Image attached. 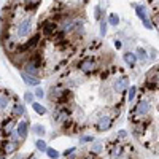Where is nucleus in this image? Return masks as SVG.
I'll return each instance as SVG.
<instances>
[{
    "label": "nucleus",
    "mask_w": 159,
    "mask_h": 159,
    "mask_svg": "<svg viewBox=\"0 0 159 159\" xmlns=\"http://www.w3.org/2000/svg\"><path fill=\"white\" fill-rule=\"evenodd\" d=\"M75 151H76L75 148H70V150H65V153H64V156H65V157H67V156H70V154H73Z\"/></svg>",
    "instance_id": "nucleus-29"
},
{
    "label": "nucleus",
    "mask_w": 159,
    "mask_h": 159,
    "mask_svg": "<svg viewBox=\"0 0 159 159\" xmlns=\"http://www.w3.org/2000/svg\"><path fill=\"white\" fill-rule=\"evenodd\" d=\"M96 67H97V64L92 57H86V59H83L81 62H80V70H81L83 73H92L96 70Z\"/></svg>",
    "instance_id": "nucleus-4"
},
{
    "label": "nucleus",
    "mask_w": 159,
    "mask_h": 159,
    "mask_svg": "<svg viewBox=\"0 0 159 159\" xmlns=\"http://www.w3.org/2000/svg\"><path fill=\"white\" fill-rule=\"evenodd\" d=\"M30 27H32V18H30V16H25V18L19 22V25H18V37H21V38L29 37L30 32H32Z\"/></svg>",
    "instance_id": "nucleus-2"
},
{
    "label": "nucleus",
    "mask_w": 159,
    "mask_h": 159,
    "mask_svg": "<svg viewBox=\"0 0 159 159\" xmlns=\"http://www.w3.org/2000/svg\"><path fill=\"white\" fill-rule=\"evenodd\" d=\"M24 72L27 73V75H30V76H37V78H38V75H40V67H37L34 62L27 61V64L24 65Z\"/></svg>",
    "instance_id": "nucleus-9"
},
{
    "label": "nucleus",
    "mask_w": 159,
    "mask_h": 159,
    "mask_svg": "<svg viewBox=\"0 0 159 159\" xmlns=\"http://www.w3.org/2000/svg\"><path fill=\"white\" fill-rule=\"evenodd\" d=\"M35 147H37V150H40V151H48V147H46V142L45 140H42V139H38L37 142H35Z\"/></svg>",
    "instance_id": "nucleus-17"
},
{
    "label": "nucleus",
    "mask_w": 159,
    "mask_h": 159,
    "mask_svg": "<svg viewBox=\"0 0 159 159\" xmlns=\"http://www.w3.org/2000/svg\"><path fill=\"white\" fill-rule=\"evenodd\" d=\"M24 113H25V108H24L22 103H18V102H16L15 105H13V115H15L16 118H18V116H22Z\"/></svg>",
    "instance_id": "nucleus-15"
},
{
    "label": "nucleus",
    "mask_w": 159,
    "mask_h": 159,
    "mask_svg": "<svg viewBox=\"0 0 159 159\" xmlns=\"http://www.w3.org/2000/svg\"><path fill=\"white\" fill-rule=\"evenodd\" d=\"M34 97H35V94H32V92H25V94H24V100L29 102V103H32V105L35 103V102H34Z\"/></svg>",
    "instance_id": "nucleus-24"
},
{
    "label": "nucleus",
    "mask_w": 159,
    "mask_h": 159,
    "mask_svg": "<svg viewBox=\"0 0 159 159\" xmlns=\"http://www.w3.org/2000/svg\"><path fill=\"white\" fill-rule=\"evenodd\" d=\"M108 22H110L111 25H118V22H119V18H118V15H110V18H108Z\"/></svg>",
    "instance_id": "nucleus-25"
},
{
    "label": "nucleus",
    "mask_w": 159,
    "mask_h": 159,
    "mask_svg": "<svg viewBox=\"0 0 159 159\" xmlns=\"http://www.w3.org/2000/svg\"><path fill=\"white\" fill-rule=\"evenodd\" d=\"M111 124H113V118H111L110 115H103V116H100V118L97 119L96 127H97V130L103 132V130H108V129L111 127Z\"/></svg>",
    "instance_id": "nucleus-3"
},
{
    "label": "nucleus",
    "mask_w": 159,
    "mask_h": 159,
    "mask_svg": "<svg viewBox=\"0 0 159 159\" xmlns=\"http://www.w3.org/2000/svg\"><path fill=\"white\" fill-rule=\"evenodd\" d=\"M18 147H19V143L13 142V140H5V142H2V154L13 153V151H15Z\"/></svg>",
    "instance_id": "nucleus-8"
},
{
    "label": "nucleus",
    "mask_w": 159,
    "mask_h": 159,
    "mask_svg": "<svg viewBox=\"0 0 159 159\" xmlns=\"http://www.w3.org/2000/svg\"><path fill=\"white\" fill-rule=\"evenodd\" d=\"M115 46H116V48L119 49V48H121V46H123V43H121V42H119V40H116V42H115Z\"/></svg>",
    "instance_id": "nucleus-31"
},
{
    "label": "nucleus",
    "mask_w": 159,
    "mask_h": 159,
    "mask_svg": "<svg viewBox=\"0 0 159 159\" xmlns=\"http://www.w3.org/2000/svg\"><path fill=\"white\" fill-rule=\"evenodd\" d=\"M124 62L129 65V67H135V64H137V54H134V52H126V54H124Z\"/></svg>",
    "instance_id": "nucleus-13"
},
{
    "label": "nucleus",
    "mask_w": 159,
    "mask_h": 159,
    "mask_svg": "<svg viewBox=\"0 0 159 159\" xmlns=\"http://www.w3.org/2000/svg\"><path fill=\"white\" fill-rule=\"evenodd\" d=\"M0 107H2V113L10 107V96L7 91H2V99H0Z\"/></svg>",
    "instance_id": "nucleus-14"
},
{
    "label": "nucleus",
    "mask_w": 159,
    "mask_h": 159,
    "mask_svg": "<svg viewBox=\"0 0 159 159\" xmlns=\"http://www.w3.org/2000/svg\"><path fill=\"white\" fill-rule=\"evenodd\" d=\"M105 34H107V22L102 19V21H100V35L103 37Z\"/></svg>",
    "instance_id": "nucleus-26"
},
{
    "label": "nucleus",
    "mask_w": 159,
    "mask_h": 159,
    "mask_svg": "<svg viewBox=\"0 0 159 159\" xmlns=\"http://www.w3.org/2000/svg\"><path fill=\"white\" fill-rule=\"evenodd\" d=\"M137 59H140L142 62H145V61L148 59V56H147V51H145L143 48H139V49H137Z\"/></svg>",
    "instance_id": "nucleus-19"
},
{
    "label": "nucleus",
    "mask_w": 159,
    "mask_h": 159,
    "mask_svg": "<svg viewBox=\"0 0 159 159\" xmlns=\"http://www.w3.org/2000/svg\"><path fill=\"white\" fill-rule=\"evenodd\" d=\"M102 143H92V147H91V151L94 153V154H97V153H100L102 151Z\"/></svg>",
    "instance_id": "nucleus-23"
},
{
    "label": "nucleus",
    "mask_w": 159,
    "mask_h": 159,
    "mask_svg": "<svg viewBox=\"0 0 159 159\" xmlns=\"http://www.w3.org/2000/svg\"><path fill=\"white\" fill-rule=\"evenodd\" d=\"M15 126H16V119H15V118H7V119H3V123H2V134H3V135L11 134V132L15 130Z\"/></svg>",
    "instance_id": "nucleus-6"
},
{
    "label": "nucleus",
    "mask_w": 159,
    "mask_h": 159,
    "mask_svg": "<svg viewBox=\"0 0 159 159\" xmlns=\"http://www.w3.org/2000/svg\"><path fill=\"white\" fill-rule=\"evenodd\" d=\"M127 86H129V81H127V78H126V76L116 78V80H115V83H113V89H115V92H118V94L124 92Z\"/></svg>",
    "instance_id": "nucleus-7"
},
{
    "label": "nucleus",
    "mask_w": 159,
    "mask_h": 159,
    "mask_svg": "<svg viewBox=\"0 0 159 159\" xmlns=\"http://www.w3.org/2000/svg\"><path fill=\"white\" fill-rule=\"evenodd\" d=\"M110 156H111V159H116V157H119V156H123V147H121V145H119V143H113V145H111Z\"/></svg>",
    "instance_id": "nucleus-12"
},
{
    "label": "nucleus",
    "mask_w": 159,
    "mask_h": 159,
    "mask_svg": "<svg viewBox=\"0 0 159 159\" xmlns=\"http://www.w3.org/2000/svg\"><path fill=\"white\" fill-rule=\"evenodd\" d=\"M126 135H127V134H126V132H124V130H121V132H119V137H121V139H124Z\"/></svg>",
    "instance_id": "nucleus-32"
},
{
    "label": "nucleus",
    "mask_w": 159,
    "mask_h": 159,
    "mask_svg": "<svg viewBox=\"0 0 159 159\" xmlns=\"http://www.w3.org/2000/svg\"><path fill=\"white\" fill-rule=\"evenodd\" d=\"M46 154H48V157H51V159H57V157H59V151H57V150H52V148H48Z\"/></svg>",
    "instance_id": "nucleus-22"
},
{
    "label": "nucleus",
    "mask_w": 159,
    "mask_h": 159,
    "mask_svg": "<svg viewBox=\"0 0 159 159\" xmlns=\"http://www.w3.org/2000/svg\"><path fill=\"white\" fill-rule=\"evenodd\" d=\"M81 159H99V157H97V154H94V153H92V154H88V156H83Z\"/></svg>",
    "instance_id": "nucleus-30"
},
{
    "label": "nucleus",
    "mask_w": 159,
    "mask_h": 159,
    "mask_svg": "<svg viewBox=\"0 0 159 159\" xmlns=\"http://www.w3.org/2000/svg\"><path fill=\"white\" fill-rule=\"evenodd\" d=\"M21 76H22V80H24V83L29 84V86H38V84H40V80H38L37 76H30V75H27L25 72H22Z\"/></svg>",
    "instance_id": "nucleus-10"
},
{
    "label": "nucleus",
    "mask_w": 159,
    "mask_h": 159,
    "mask_svg": "<svg viewBox=\"0 0 159 159\" xmlns=\"http://www.w3.org/2000/svg\"><path fill=\"white\" fill-rule=\"evenodd\" d=\"M92 140H94V139H92V135H84V137H81V139H80V142H81V143H86V142H92Z\"/></svg>",
    "instance_id": "nucleus-28"
},
{
    "label": "nucleus",
    "mask_w": 159,
    "mask_h": 159,
    "mask_svg": "<svg viewBox=\"0 0 159 159\" xmlns=\"http://www.w3.org/2000/svg\"><path fill=\"white\" fill-rule=\"evenodd\" d=\"M151 113V103H150V100H147V99H142V100H139L137 102V105H135V108H134V123H137V121H143V118L145 116H148Z\"/></svg>",
    "instance_id": "nucleus-1"
},
{
    "label": "nucleus",
    "mask_w": 159,
    "mask_h": 159,
    "mask_svg": "<svg viewBox=\"0 0 159 159\" xmlns=\"http://www.w3.org/2000/svg\"><path fill=\"white\" fill-rule=\"evenodd\" d=\"M15 159H22V157H19V156H16V157H15Z\"/></svg>",
    "instance_id": "nucleus-33"
},
{
    "label": "nucleus",
    "mask_w": 159,
    "mask_h": 159,
    "mask_svg": "<svg viewBox=\"0 0 159 159\" xmlns=\"http://www.w3.org/2000/svg\"><path fill=\"white\" fill-rule=\"evenodd\" d=\"M34 132H35L37 135H42V137H43V135H45V127L40 126V124H35V126H34Z\"/></svg>",
    "instance_id": "nucleus-21"
},
{
    "label": "nucleus",
    "mask_w": 159,
    "mask_h": 159,
    "mask_svg": "<svg viewBox=\"0 0 159 159\" xmlns=\"http://www.w3.org/2000/svg\"><path fill=\"white\" fill-rule=\"evenodd\" d=\"M135 11H137V15H139V18L142 19V22H143L145 27H147V29H153V24H151V21H150L148 16H147L145 7H143V5H139V7H135Z\"/></svg>",
    "instance_id": "nucleus-5"
},
{
    "label": "nucleus",
    "mask_w": 159,
    "mask_h": 159,
    "mask_svg": "<svg viewBox=\"0 0 159 159\" xmlns=\"http://www.w3.org/2000/svg\"><path fill=\"white\" fill-rule=\"evenodd\" d=\"M135 94H137V88L135 86H130V89L127 91V100L132 102V100L135 99Z\"/></svg>",
    "instance_id": "nucleus-20"
},
{
    "label": "nucleus",
    "mask_w": 159,
    "mask_h": 159,
    "mask_svg": "<svg viewBox=\"0 0 159 159\" xmlns=\"http://www.w3.org/2000/svg\"><path fill=\"white\" fill-rule=\"evenodd\" d=\"M40 3L42 2H24V7H25V10H29V11H34V10H37L38 7H40Z\"/></svg>",
    "instance_id": "nucleus-16"
},
{
    "label": "nucleus",
    "mask_w": 159,
    "mask_h": 159,
    "mask_svg": "<svg viewBox=\"0 0 159 159\" xmlns=\"http://www.w3.org/2000/svg\"><path fill=\"white\" fill-rule=\"evenodd\" d=\"M27 123L25 121H21L19 124H18V127H16V130H18V134H19V139L21 140H24L25 137H27Z\"/></svg>",
    "instance_id": "nucleus-11"
},
{
    "label": "nucleus",
    "mask_w": 159,
    "mask_h": 159,
    "mask_svg": "<svg viewBox=\"0 0 159 159\" xmlns=\"http://www.w3.org/2000/svg\"><path fill=\"white\" fill-rule=\"evenodd\" d=\"M32 107H34V110H35L38 115H45V113H46V108L43 107L42 103H38V102H35V103L32 105Z\"/></svg>",
    "instance_id": "nucleus-18"
},
{
    "label": "nucleus",
    "mask_w": 159,
    "mask_h": 159,
    "mask_svg": "<svg viewBox=\"0 0 159 159\" xmlns=\"http://www.w3.org/2000/svg\"><path fill=\"white\" fill-rule=\"evenodd\" d=\"M43 96H45V91H43L42 88H37V89H35V97H38V99H42Z\"/></svg>",
    "instance_id": "nucleus-27"
}]
</instances>
